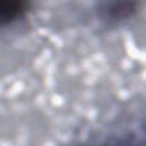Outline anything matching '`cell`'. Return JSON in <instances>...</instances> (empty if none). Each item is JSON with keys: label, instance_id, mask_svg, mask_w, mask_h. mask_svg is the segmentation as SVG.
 Wrapping results in <instances>:
<instances>
[{"label": "cell", "instance_id": "7a4b0ae2", "mask_svg": "<svg viewBox=\"0 0 146 146\" xmlns=\"http://www.w3.org/2000/svg\"><path fill=\"white\" fill-rule=\"evenodd\" d=\"M30 8V0H0V23L7 25L23 17Z\"/></svg>", "mask_w": 146, "mask_h": 146}, {"label": "cell", "instance_id": "6da1fadb", "mask_svg": "<svg viewBox=\"0 0 146 146\" xmlns=\"http://www.w3.org/2000/svg\"><path fill=\"white\" fill-rule=\"evenodd\" d=\"M139 6V0H97V17L107 25H116L131 18Z\"/></svg>", "mask_w": 146, "mask_h": 146}]
</instances>
